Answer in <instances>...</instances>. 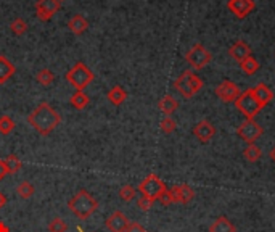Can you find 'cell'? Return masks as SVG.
Returning a JSON list of instances; mask_svg holds the SVG:
<instances>
[{
	"label": "cell",
	"mask_w": 275,
	"mask_h": 232,
	"mask_svg": "<svg viewBox=\"0 0 275 232\" xmlns=\"http://www.w3.org/2000/svg\"><path fill=\"white\" fill-rule=\"evenodd\" d=\"M61 116L50 103L42 102L39 107H36L28 116V123L34 127V131L40 136H49L52 131L56 129L60 124Z\"/></svg>",
	"instance_id": "6da1fadb"
},
{
	"label": "cell",
	"mask_w": 275,
	"mask_h": 232,
	"mask_svg": "<svg viewBox=\"0 0 275 232\" xmlns=\"http://www.w3.org/2000/svg\"><path fill=\"white\" fill-rule=\"evenodd\" d=\"M68 208L78 219H87L98 210V202L93 199L90 192L81 189L69 199Z\"/></svg>",
	"instance_id": "7a4b0ae2"
},
{
	"label": "cell",
	"mask_w": 275,
	"mask_h": 232,
	"mask_svg": "<svg viewBox=\"0 0 275 232\" xmlns=\"http://www.w3.org/2000/svg\"><path fill=\"white\" fill-rule=\"evenodd\" d=\"M203 86H204L203 79L198 76L196 73L190 71V69H185V71L180 73V76L175 79L174 89L184 98H192L203 89Z\"/></svg>",
	"instance_id": "3957f363"
},
{
	"label": "cell",
	"mask_w": 275,
	"mask_h": 232,
	"mask_svg": "<svg viewBox=\"0 0 275 232\" xmlns=\"http://www.w3.org/2000/svg\"><path fill=\"white\" fill-rule=\"evenodd\" d=\"M93 78H95V76H93V73L85 66V63H82V61H78L66 73L68 83L71 84L76 90H84L85 87L93 81Z\"/></svg>",
	"instance_id": "277c9868"
},
{
	"label": "cell",
	"mask_w": 275,
	"mask_h": 232,
	"mask_svg": "<svg viewBox=\"0 0 275 232\" xmlns=\"http://www.w3.org/2000/svg\"><path fill=\"white\" fill-rule=\"evenodd\" d=\"M166 189L167 187L165 181H161V177L156 176V174H148V176L138 184V192L142 194V197H145V199H148L151 202H156L160 199L161 194L165 192Z\"/></svg>",
	"instance_id": "5b68a950"
},
{
	"label": "cell",
	"mask_w": 275,
	"mask_h": 232,
	"mask_svg": "<svg viewBox=\"0 0 275 232\" xmlns=\"http://www.w3.org/2000/svg\"><path fill=\"white\" fill-rule=\"evenodd\" d=\"M235 107L242 112L245 116H247V119H253L254 116L261 112L262 107L259 102H257V98L254 97L253 90L248 89L240 94V97L235 100Z\"/></svg>",
	"instance_id": "8992f818"
},
{
	"label": "cell",
	"mask_w": 275,
	"mask_h": 232,
	"mask_svg": "<svg viewBox=\"0 0 275 232\" xmlns=\"http://www.w3.org/2000/svg\"><path fill=\"white\" fill-rule=\"evenodd\" d=\"M185 60L193 69H203V68H206L209 63H211L213 55L209 54L203 44H195L185 54Z\"/></svg>",
	"instance_id": "52a82bcc"
},
{
	"label": "cell",
	"mask_w": 275,
	"mask_h": 232,
	"mask_svg": "<svg viewBox=\"0 0 275 232\" xmlns=\"http://www.w3.org/2000/svg\"><path fill=\"white\" fill-rule=\"evenodd\" d=\"M237 134L248 144H254L256 139H259L262 136V127L257 124L254 119H247L245 123L238 126Z\"/></svg>",
	"instance_id": "ba28073f"
},
{
	"label": "cell",
	"mask_w": 275,
	"mask_h": 232,
	"mask_svg": "<svg viewBox=\"0 0 275 232\" xmlns=\"http://www.w3.org/2000/svg\"><path fill=\"white\" fill-rule=\"evenodd\" d=\"M216 95H218L222 102H225V103H229V102H235L237 98L240 97V89H238V86L235 83H232V81L229 79H225V81H222V83L216 87Z\"/></svg>",
	"instance_id": "9c48e42d"
},
{
	"label": "cell",
	"mask_w": 275,
	"mask_h": 232,
	"mask_svg": "<svg viewBox=\"0 0 275 232\" xmlns=\"http://www.w3.org/2000/svg\"><path fill=\"white\" fill-rule=\"evenodd\" d=\"M58 10H60L58 0H37L36 2V15L42 21H49Z\"/></svg>",
	"instance_id": "30bf717a"
},
{
	"label": "cell",
	"mask_w": 275,
	"mask_h": 232,
	"mask_svg": "<svg viewBox=\"0 0 275 232\" xmlns=\"http://www.w3.org/2000/svg\"><path fill=\"white\" fill-rule=\"evenodd\" d=\"M254 7H256L254 0H229L227 2V8L240 20L247 18L251 11L254 10Z\"/></svg>",
	"instance_id": "8fae6325"
},
{
	"label": "cell",
	"mask_w": 275,
	"mask_h": 232,
	"mask_svg": "<svg viewBox=\"0 0 275 232\" xmlns=\"http://www.w3.org/2000/svg\"><path fill=\"white\" fill-rule=\"evenodd\" d=\"M129 219L127 216L122 211H113L108 216V219L105 221V226H107V229L110 232H124L129 228Z\"/></svg>",
	"instance_id": "7c38bea8"
},
{
	"label": "cell",
	"mask_w": 275,
	"mask_h": 232,
	"mask_svg": "<svg viewBox=\"0 0 275 232\" xmlns=\"http://www.w3.org/2000/svg\"><path fill=\"white\" fill-rule=\"evenodd\" d=\"M214 134H216V127L208 119L200 121V123L195 124V127H193V136L203 144H208L214 137Z\"/></svg>",
	"instance_id": "4fadbf2b"
},
{
	"label": "cell",
	"mask_w": 275,
	"mask_h": 232,
	"mask_svg": "<svg viewBox=\"0 0 275 232\" xmlns=\"http://www.w3.org/2000/svg\"><path fill=\"white\" fill-rule=\"evenodd\" d=\"M174 195V202L175 203H190L195 199V190H193L189 184H180V185H174V187L169 189Z\"/></svg>",
	"instance_id": "5bb4252c"
},
{
	"label": "cell",
	"mask_w": 275,
	"mask_h": 232,
	"mask_svg": "<svg viewBox=\"0 0 275 232\" xmlns=\"http://www.w3.org/2000/svg\"><path fill=\"white\" fill-rule=\"evenodd\" d=\"M229 54L232 58H235L237 61H243L245 58L251 57V47L245 40H237V42L229 49Z\"/></svg>",
	"instance_id": "9a60e30c"
},
{
	"label": "cell",
	"mask_w": 275,
	"mask_h": 232,
	"mask_svg": "<svg viewBox=\"0 0 275 232\" xmlns=\"http://www.w3.org/2000/svg\"><path fill=\"white\" fill-rule=\"evenodd\" d=\"M251 90H253L254 97L257 98V102H259L262 107H266L267 103L274 98V92L271 90V87H269L267 84H264V83H259Z\"/></svg>",
	"instance_id": "2e32d148"
},
{
	"label": "cell",
	"mask_w": 275,
	"mask_h": 232,
	"mask_svg": "<svg viewBox=\"0 0 275 232\" xmlns=\"http://www.w3.org/2000/svg\"><path fill=\"white\" fill-rule=\"evenodd\" d=\"M16 73L15 65L5 55H0V86L5 84Z\"/></svg>",
	"instance_id": "e0dca14e"
},
{
	"label": "cell",
	"mask_w": 275,
	"mask_h": 232,
	"mask_svg": "<svg viewBox=\"0 0 275 232\" xmlns=\"http://www.w3.org/2000/svg\"><path fill=\"white\" fill-rule=\"evenodd\" d=\"M108 100L113 103V105L116 107H119L122 105V103L126 102V98H127V92L124 90V87H121V86H114V87H111V89L108 90Z\"/></svg>",
	"instance_id": "ac0fdd59"
},
{
	"label": "cell",
	"mask_w": 275,
	"mask_h": 232,
	"mask_svg": "<svg viewBox=\"0 0 275 232\" xmlns=\"http://www.w3.org/2000/svg\"><path fill=\"white\" fill-rule=\"evenodd\" d=\"M209 232H237V229L232 224L230 219H227L225 216H219L209 226Z\"/></svg>",
	"instance_id": "d6986e66"
},
{
	"label": "cell",
	"mask_w": 275,
	"mask_h": 232,
	"mask_svg": "<svg viewBox=\"0 0 275 232\" xmlns=\"http://www.w3.org/2000/svg\"><path fill=\"white\" fill-rule=\"evenodd\" d=\"M158 108L161 110L163 113H165L166 116H169V115H172L175 110L179 108V102L175 100V98L172 97V95H165L161 98L160 102H158Z\"/></svg>",
	"instance_id": "ffe728a7"
},
{
	"label": "cell",
	"mask_w": 275,
	"mask_h": 232,
	"mask_svg": "<svg viewBox=\"0 0 275 232\" xmlns=\"http://www.w3.org/2000/svg\"><path fill=\"white\" fill-rule=\"evenodd\" d=\"M68 26H69V29H71L74 34H78V36H79V34H82V32L87 31V28H89V23H87V20L84 18L82 15H74L73 18L69 20Z\"/></svg>",
	"instance_id": "44dd1931"
},
{
	"label": "cell",
	"mask_w": 275,
	"mask_h": 232,
	"mask_svg": "<svg viewBox=\"0 0 275 232\" xmlns=\"http://www.w3.org/2000/svg\"><path fill=\"white\" fill-rule=\"evenodd\" d=\"M240 68H242V71L245 74H248V76H253V74H256L257 71H259V61L256 60V58L251 55L248 58H245L243 61H240Z\"/></svg>",
	"instance_id": "7402d4cb"
},
{
	"label": "cell",
	"mask_w": 275,
	"mask_h": 232,
	"mask_svg": "<svg viewBox=\"0 0 275 232\" xmlns=\"http://www.w3.org/2000/svg\"><path fill=\"white\" fill-rule=\"evenodd\" d=\"M69 103H71L73 108L76 110H84L89 105V95H87L84 90H76L71 95V98H69Z\"/></svg>",
	"instance_id": "603a6c76"
},
{
	"label": "cell",
	"mask_w": 275,
	"mask_h": 232,
	"mask_svg": "<svg viewBox=\"0 0 275 232\" xmlns=\"http://www.w3.org/2000/svg\"><path fill=\"white\" fill-rule=\"evenodd\" d=\"M261 155H262L261 148L257 147L256 144H248V147L243 150V156H245V158H247L248 161H251V163H254V161L259 160Z\"/></svg>",
	"instance_id": "cb8c5ba5"
},
{
	"label": "cell",
	"mask_w": 275,
	"mask_h": 232,
	"mask_svg": "<svg viewBox=\"0 0 275 232\" xmlns=\"http://www.w3.org/2000/svg\"><path fill=\"white\" fill-rule=\"evenodd\" d=\"M15 129V121L10 118L8 115L0 116V134L2 136H10Z\"/></svg>",
	"instance_id": "d4e9b609"
},
{
	"label": "cell",
	"mask_w": 275,
	"mask_h": 232,
	"mask_svg": "<svg viewBox=\"0 0 275 232\" xmlns=\"http://www.w3.org/2000/svg\"><path fill=\"white\" fill-rule=\"evenodd\" d=\"M5 163H7V170H8V174H16L20 173V170L23 168V163L21 160L18 158L16 155H8L7 158H5Z\"/></svg>",
	"instance_id": "484cf974"
},
{
	"label": "cell",
	"mask_w": 275,
	"mask_h": 232,
	"mask_svg": "<svg viewBox=\"0 0 275 232\" xmlns=\"http://www.w3.org/2000/svg\"><path fill=\"white\" fill-rule=\"evenodd\" d=\"M16 194H18L23 200H28V199H31V197L34 195V185L29 182V181H23L20 185H18V189H16Z\"/></svg>",
	"instance_id": "4316f807"
},
{
	"label": "cell",
	"mask_w": 275,
	"mask_h": 232,
	"mask_svg": "<svg viewBox=\"0 0 275 232\" xmlns=\"http://www.w3.org/2000/svg\"><path fill=\"white\" fill-rule=\"evenodd\" d=\"M36 81L42 86H50L55 81V74L50 69H40L36 73Z\"/></svg>",
	"instance_id": "83f0119b"
},
{
	"label": "cell",
	"mask_w": 275,
	"mask_h": 232,
	"mask_svg": "<svg viewBox=\"0 0 275 232\" xmlns=\"http://www.w3.org/2000/svg\"><path fill=\"white\" fill-rule=\"evenodd\" d=\"M136 195H137V190L131 184L122 185L121 190H119V197H121L122 202H132L134 199H136Z\"/></svg>",
	"instance_id": "f1b7e54d"
},
{
	"label": "cell",
	"mask_w": 275,
	"mask_h": 232,
	"mask_svg": "<svg viewBox=\"0 0 275 232\" xmlns=\"http://www.w3.org/2000/svg\"><path fill=\"white\" fill-rule=\"evenodd\" d=\"M10 29H11V32L16 34V36H23V34H25V32L28 31V25H26V21H25V20L16 18V20L11 21Z\"/></svg>",
	"instance_id": "f546056e"
},
{
	"label": "cell",
	"mask_w": 275,
	"mask_h": 232,
	"mask_svg": "<svg viewBox=\"0 0 275 232\" xmlns=\"http://www.w3.org/2000/svg\"><path fill=\"white\" fill-rule=\"evenodd\" d=\"M160 127H161V131L165 132V134H172V132L177 129V123H175L171 116H166V118H163Z\"/></svg>",
	"instance_id": "4dcf8cb0"
},
{
	"label": "cell",
	"mask_w": 275,
	"mask_h": 232,
	"mask_svg": "<svg viewBox=\"0 0 275 232\" xmlns=\"http://www.w3.org/2000/svg\"><path fill=\"white\" fill-rule=\"evenodd\" d=\"M66 231H68V224L61 218L52 219L49 224V232H66Z\"/></svg>",
	"instance_id": "1f68e13d"
},
{
	"label": "cell",
	"mask_w": 275,
	"mask_h": 232,
	"mask_svg": "<svg viewBox=\"0 0 275 232\" xmlns=\"http://www.w3.org/2000/svg\"><path fill=\"white\" fill-rule=\"evenodd\" d=\"M158 202H160L163 206H169L171 203H175V202H174V195H172V192H171L169 189H166L165 192L161 194V197L158 199Z\"/></svg>",
	"instance_id": "d6a6232c"
},
{
	"label": "cell",
	"mask_w": 275,
	"mask_h": 232,
	"mask_svg": "<svg viewBox=\"0 0 275 232\" xmlns=\"http://www.w3.org/2000/svg\"><path fill=\"white\" fill-rule=\"evenodd\" d=\"M151 205H153V202L148 200V199H145V197H140V199L137 200V206L140 208L142 211H148Z\"/></svg>",
	"instance_id": "836d02e7"
},
{
	"label": "cell",
	"mask_w": 275,
	"mask_h": 232,
	"mask_svg": "<svg viewBox=\"0 0 275 232\" xmlns=\"http://www.w3.org/2000/svg\"><path fill=\"white\" fill-rule=\"evenodd\" d=\"M124 232H148V231L145 229L142 224H138V223H131V224H129V228H127Z\"/></svg>",
	"instance_id": "e575fe53"
},
{
	"label": "cell",
	"mask_w": 275,
	"mask_h": 232,
	"mask_svg": "<svg viewBox=\"0 0 275 232\" xmlns=\"http://www.w3.org/2000/svg\"><path fill=\"white\" fill-rule=\"evenodd\" d=\"M8 174V170H7V163H5V160H0V181L7 176Z\"/></svg>",
	"instance_id": "d590c367"
},
{
	"label": "cell",
	"mask_w": 275,
	"mask_h": 232,
	"mask_svg": "<svg viewBox=\"0 0 275 232\" xmlns=\"http://www.w3.org/2000/svg\"><path fill=\"white\" fill-rule=\"evenodd\" d=\"M5 205H7V197H5V194L0 192V210H2Z\"/></svg>",
	"instance_id": "8d00e7d4"
},
{
	"label": "cell",
	"mask_w": 275,
	"mask_h": 232,
	"mask_svg": "<svg viewBox=\"0 0 275 232\" xmlns=\"http://www.w3.org/2000/svg\"><path fill=\"white\" fill-rule=\"evenodd\" d=\"M0 232H10V228L3 221H0Z\"/></svg>",
	"instance_id": "74e56055"
},
{
	"label": "cell",
	"mask_w": 275,
	"mask_h": 232,
	"mask_svg": "<svg viewBox=\"0 0 275 232\" xmlns=\"http://www.w3.org/2000/svg\"><path fill=\"white\" fill-rule=\"evenodd\" d=\"M271 158H272V161H274V163H275V147L271 150Z\"/></svg>",
	"instance_id": "f35d334b"
},
{
	"label": "cell",
	"mask_w": 275,
	"mask_h": 232,
	"mask_svg": "<svg viewBox=\"0 0 275 232\" xmlns=\"http://www.w3.org/2000/svg\"><path fill=\"white\" fill-rule=\"evenodd\" d=\"M78 231H79V232H84V231H82V228H78Z\"/></svg>",
	"instance_id": "ab89813d"
},
{
	"label": "cell",
	"mask_w": 275,
	"mask_h": 232,
	"mask_svg": "<svg viewBox=\"0 0 275 232\" xmlns=\"http://www.w3.org/2000/svg\"><path fill=\"white\" fill-rule=\"evenodd\" d=\"M58 2H60V3H61V2H64V0H58Z\"/></svg>",
	"instance_id": "60d3db41"
}]
</instances>
